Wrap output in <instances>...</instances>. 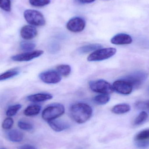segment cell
Wrapping results in <instances>:
<instances>
[{"mask_svg":"<svg viewBox=\"0 0 149 149\" xmlns=\"http://www.w3.org/2000/svg\"><path fill=\"white\" fill-rule=\"evenodd\" d=\"M102 46L99 44H93L87 45L85 46H82L79 48L78 51L80 53H88L92 51H95L99 49H101Z\"/></svg>","mask_w":149,"mask_h":149,"instance_id":"ac0fdd59","label":"cell"},{"mask_svg":"<svg viewBox=\"0 0 149 149\" xmlns=\"http://www.w3.org/2000/svg\"><path fill=\"white\" fill-rule=\"evenodd\" d=\"M133 40L130 35L124 33H120L112 38L111 42L116 45L130 44L132 43Z\"/></svg>","mask_w":149,"mask_h":149,"instance_id":"7c38bea8","label":"cell"},{"mask_svg":"<svg viewBox=\"0 0 149 149\" xmlns=\"http://www.w3.org/2000/svg\"><path fill=\"white\" fill-rule=\"evenodd\" d=\"M136 107L138 109H147L149 111V100L146 102H142L136 103Z\"/></svg>","mask_w":149,"mask_h":149,"instance_id":"f546056e","label":"cell"},{"mask_svg":"<svg viewBox=\"0 0 149 149\" xmlns=\"http://www.w3.org/2000/svg\"><path fill=\"white\" fill-rule=\"evenodd\" d=\"M149 140V129L139 132L135 137V142L144 141Z\"/></svg>","mask_w":149,"mask_h":149,"instance_id":"44dd1931","label":"cell"},{"mask_svg":"<svg viewBox=\"0 0 149 149\" xmlns=\"http://www.w3.org/2000/svg\"><path fill=\"white\" fill-rule=\"evenodd\" d=\"M44 52L42 50H37L29 52L22 54H18L11 57L12 60L16 62H27L42 56Z\"/></svg>","mask_w":149,"mask_h":149,"instance_id":"30bf717a","label":"cell"},{"mask_svg":"<svg viewBox=\"0 0 149 149\" xmlns=\"http://www.w3.org/2000/svg\"><path fill=\"white\" fill-rule=\"evenodd\" d=\"M18 127L23 130L30 131L33 129V127L32 124L23 121H20L17 123Z\"/></svg>","mask_w":149,"mask_h":149,"instance_id":"83f0119b","label":"cell"},{"mask_svg":"<svg viewBox=\"0 0 149 149\" xmlns=\"http://www.w3.org/2000/svg\"><path fill=\"white\" fill-rule=\"evenodd\" d=\"M86 27V22L81 17H74L71 19L67 23L66 27L70 31L79 32L82 31Z\"/></svg>","mask_w":149,"mask_h":149,"instance_id":"52a82bcc","label":"cell"},{"mask_svg":"<svg viewBox=\"0 0 149 149\" xmlns=\"http://www.w3.org/2000/svg\"><path fill=\"white\" fill-rule=\"evenodd\" d=\"M70 112L72 120L77 123L81 124L90 119L93 114V109L88 104L78 103L72 106Z\"/></svg>","mask_w":149,"mask_h":149,"instance_id":"6da1fadb","label":"cell"},{"mask_svg":"<svg viewBox=\"0 0 149 149\" xmlns=\"http://www.w3.org/2000/svg\"><path fill=\"white\" fill-rule=\"evenodd\" d=\"M18 149H37L36 147L30 144H24L19 147Z\"/></svg>","mask_w":149,"mask_h":149,"instance_id":"1f68e13d","label":"cell"},{"mask_svg":"<svg viewBox=\"0 0 149 149\" xmlns=\"http://www.w3.org/2000/svg\"><path fill=\"white\" fill-rule=\"evenodd\" d=\"M110 100L108 95L102 94L95 96L93 99L94 102L97 105H102L107 104Z\"/></svg>","mask_w":149,"mask_h":149,"instance_id":"ffe728a7","label":"cell"},{"mask_svg":"<svg viewBox=\"0 0 149 149\" xmlns=\"http://www.w3.org/2000/svg\"><path fill=\"white\" fill-rule=\"evenodd\" d=\"M57 72L60 75L64 77H67L70 74L71 69L70 65H62L57 67Z\"/></svg>","mask_w":149,"mask_h":149,"instance_id":"7402d4cb","label":"cell"},{"mask_svg":"<svg viewBox=\"0 0 149 149\" xmlns=\"http://www.w3.org/2000/svg\"><path fill=\"white\" fill-rule=\"evenodd\" d=\"M131 107L129 105L126 103L118 104L113 107L111 111L116 114H122L129 112Z\"/></svg>","mask_w":149,"mask_h":149,"instance_id":"2e32d148","label":"cell"},{"mask_svg":"<svg viewBox=\"0 0 149 149\" xmlns=\"http://www.w3.org/2000/svg\"><path fill=\"white\" fill-rule=\"evenodd\" d=\"M41 107L38 105H31L27 107L24 111V115L27 116H33L37 115L40 113Z\"/></svg>","mask_w":149,"mask_h":149,"instance_id":"e0dca14e","label":"cell"},{"mask_svg":"<svg viewBox=\"0 0 149 149\" xmlns=\"http://www.w3.org/2000/svg\"><path fill=\"white\" fill-rule=\"evenodd\" d=\"M89 86L92 91L102 94L109 95L114 91L113 86L104 80L90 81Z\"/></svg>","mask_w":149,"mask_h":149,"instance_id":"5b68a950","label":"cell"},{"mask_svg":"<svg viewBox=\"0 0 149 149\" xmlns=\"http://www.w3.org/2000/svg\"><path fill=\"white\" fill-rule=\"evenodd\" d=\"M135 145L138 148H147L149 147V140L145 141L135 142Z\"/></svg>","mask_w":149,"mask_h":149,"instance_id":"4dcf8cb0","label":"cell"},{"mask_svg":"<svg viewBox=\"0 0 149 149\" xmlns=\"http://www.w3.org/2000/svg\"><path fill=\"white\" fill-rule=\"evenodd\" d=\"M148 93H149V87H148Z\"/></svg>","mask_w":149,"mask_h":149,"instance_id":"836d02e7","label":"cell"},{"mask_svg":"<svg viewBox=\"0 0 149 149\" xmlns=\"http://www.w3.org/2000/svg\"><path fill=\"white\" fill-rule=\"evenodd\" d=\"M48 123L50 127L56 132H61L66 130L70 127V124L61 121L56 120H54L48 122Z\"/></svg>","mask_w":149,"mask_h":149,"instance_id":"4fadbf2b","label":"cell"},{"mask_svg":"<svg viewBox=\"0 0 149 149\" xmlns=\"http://www.w3.org/2000/svg\"><path fill=\"white\" fill-rule=\"evenodd\" d=\"M148 117V114L145 111H142L139 114V115L135 120L134 122V125L136 126L141 125L147 120Z\"/></svg>","mask_w":149,"mask_h":149,"instance_id":"603a6c76","label":"cell"},{"mask_svg":"<svg viewBox=\"0 0 149 149\" xmlns=\"http://www.w3.org/2000/svg\"><path fill=\"white\" fill-rule=\"evenodd\" d=\"M22 107V105L20 104H16L10 106L6 111V115L8 117L14 116L20 110Z\"/></svg>","mask_w":149,"mask_h":149,"instance_id":"cb8c5ba5","label":"cell"},{"mask_svg":"<svg viewBox=\"0 0 149 149\" xmlns=\"http://www.w3.org/2000/svg\"><path fill=\"white\" fill-rule=\"evenodd\" d=\"M116 52V49L115 48L99 49L89 55L87 59L89 62L103 61L112 57Z\"/></svg>","mask_w":149,"mask_h":149,"instance_id":"277c9868","label":"cell"},{"mask_svg":"<svg viewBox=\"0 0 149 149\" xmlns=\"http://www.w3.org/2000/svg\"><path fill=\"white\" fill-rule=\"evenodd\" d=\"M0 8L6 11L11 10V2L10 0H0Z\"/></svg>","mask_w":149,"mask_h":149,"instance_id":"f1b7e54d","label":"cell"},{"mask_svg":"<svg viewBox=\"0 0 149 149\" xmlns=\"http://www.w3.org/2000/svg\"><path fill=\"white\" fill-rule=\"evenodd\" d=\"M14 120L10 117L6 118L2 123V127L5 130L10 129L14 124Z\"/></svg>","mask_w":149,"mask_h":149,"instance_id":"4316f807","label":"cell"},{"mask_svg":"<svg viewBox=\"0 0 149 149\" xmlns=\"http://www.w3.org/2000/svg\"><path fill=\"white\" fill-rule=\"evenodd\" d=\"M19 73V71L17 69H12V70L7 71L2 74H0V81L6 80L8 79L13 78L18 75Z\"/></svg>","mask_w":149,"mask_h":149,"instance_id":"d6986e66","label":"cell"},{"mask_svg":"<svg viewBox=\"0 0 149 149\" xmlns=\"http://www.w3.org/2000/svg\"><path fill=\"white\" fill-rule=\"evenodd\" d=\"M20 34L24 39L31 40L36 36L38 34L37 30L32 25H25L21 29Z\"/></svg>","mask_w":149,"mask_h":149,"instance_id":"8fae6325","label":"cell"},{"mask_svg":"<svg viewBox=\"0 0 149 149\" xmlns=\"http://www.w3.org/2000/svg\"></svg>","mask_w":149,"mask_h":149,"instance_id":"e575fe53","label":"cell"},{"mask_svg":"<svg viewBox=\"0 0 149 149\" xmlns=\"http://www.w3.org/2000/svg\"><path fill=\"white\" fill-rule=\"evenodd\" d=\"M78 1L82 3H88L93 2L95 0H77Z\"/></svg>","mask_w":149,"mask_h":149,"instance_id":"d6a6232c","label":"cell"},{"mask_svg":"<svg viewBox=\"0 0 149 149\" xmlns=\"http://www.w3.org/2000/svg\"><path fill=\"white\" fill-rule=\"evenodd\" d=\"M29 3L35 7H43L49 4L50 3V0H29Z\"/></svg>","mask_w":149,"mask_h":149,"instance_id":"484cf974","label":"cell"},{"mask_svg":"<svg viewBox=\"0 0 149 149\" xmlns=\"http://www.w3.org/2000/svg\"><path fill=\"white\" fill-rule=\"evenodd\" d=\"M41 80L47 84H56L60 82L61 77L57 72L53 70L47 71L39 74Z\"/></svg>","mask_w":149,"mask_h":149,"instance_id":"9c48e42d","label":"cell"},{"mask_svg":"<svg viewBox=\"0 0 149 149\" xmlns=\"http://www.w3.org/2000/svg\"><path fill=\"white\" fill-rule=\"evenodd\" d=\"M65 109L63 105L55 103L50 105L45 109L42 113V117L45 120L49 122L60 117L65 113Z\"/></svg>","mask_w":149,"mask_h":149,"instance_id":"7a4b0ae2","label":"cell"},{"mask_svg":"<svg viewBox=\"0 0 149 149\" xmlns=\"http://www.w3.org/2000/svg\"><path fill=\"white\" fill-rule=\"evenodd\" d=\"M52 95L48 93H38L27 96L26 99L29 101L33 102H39L51 100Z\"/></svg>","mask_w":149,"mask_h":149,"instance_id":"5bb4252c","label":"cell"},{"mask_svg":"<svg viewBox=\"0 0 149 149\" xmlns=\"http://www.w3.org/2000/svg\"><path fill=\"white\" fill-rule=\"evenodd\" d=\"M7 137L12 142L18 143L22 141L24 135L22 132L17 130H13L8 133Z\"/></svg>","mask_w":149,"mask_h":149,"instance_id":"9a60e30c","label":"cell"},{"mask_svg":"<svg viewBox=\"0 0 149 149\" xmlns=\"http://www.w3.org/2000/svg\"><path fill=\"white\" fill-rule=\"evenodd\" d=\"M114 90L123 95H129L132 93L133 87L131 84L125 80L116 81L113 85Z\"/></svg>","mask_w":149,"mask_h":149,"instance_id":"ba28073f","label":"cell"},{"mask_svg":"<svg viewBox=\"0 0 149 149\" xmlns=\"http://www.w3.org/2000/svg\"><path fill=\"white\" fill-rule=\"evenodd\" d=\"M148 74L143 71H136L125 76L122 79L129 82L133 88L141 86L148 78Z\"/></svg>","mask_w":149,"mask_h":149,"instance_id":"8992f818","label":"cell"},{"mask_svg":"<svg viewBox=\"0 0 149 149\" xmlns=\"http://www.w3.org/2000/svg\"><path fill=\"white\" fill-rule=\"evenodd\" d=\"M24 16L27 22L32 26H44L46 23L43 15L35 10H26Z\"/></svg>","mask_w":149,"mask_h":149,"instance_id":"3957f363","label":"cell"},{"mask_svg":"<svg viewBox=\"0 0 149 149\" xmlns=\"http://www.w3.org/2000/svg\"><path fill=\"white\" fill-rule=\"evenodd\" d=\"M36 45L35 44L33 43L28 42H22L20 44V47L21 49L24 51H31L34 49L36 47Z\"/></svg>","mask_w":149,"mask_h":149,"instance_id":"d4e9b609","label":"cell"}]
</instances>
